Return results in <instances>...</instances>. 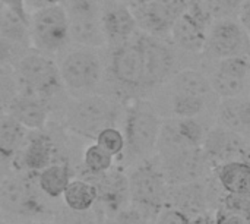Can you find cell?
Instances as JSON below:
<instances>
[{
	"mask_svg": "<svg viewBox=\"0 0 250 224\" xmlns=\"http://www.w3.org/2000/svg\"><path fill=\"white\" fill-rule=\"evenodd\" d=\"M163 119H215L220 98L202 69L186 67L149 98Z\"/></svg>",
	"mask_w": 250,
	"mask_h": 224,
	"instance_id": "cell-1",
	"label": "cell"
},
{
	"mask_svg": "<svg viewBox=\"0 0 250 224\" xmlns=\"http://www.w3.org/2000/svg\"><path fill=\"white\" fill-rule=\"evenodd\" d=\"M139 32L120 45L105 48V75L101 94L123 104L146 98L144 54Z\"/></svg>",
	"mask_w": 250,
	"mask_h": 224,
	"instance_id": "cell-2",
	"label": "cell"
},
{
	"mask_svg": "<svg viewBox=\"0 0 250 224\" xmlns=\"http://www.w3.org/2000/svg\"><path fill=\"white\" fill-rule=\"evenodd\" d=\"M125 107L126 104L105 94L69 98L63 109L64 126L78 136L95 141L101 131L123 123Z\"/></svg>",
	"mask_w": 250,
	"mask_h": 224,
	"instance_id": "cell-3",
	"label": "cell"
},
{
	"mask_svg": "<svg viewBox=\"0 0 250 224\" xmlns=\"http://www.w3.org/2000/svg\"><path fill=\"white\" fill-rule=\"evenodd\" d=\"M164 119L158 114L151 100L139 98L126 104L123 135L126 141L122 158L130 166L154 158Z\"/></svg>",
	"mask_w": 250,
	"mask_h": 224,
	"instance_id": "cell-4",
	"label": "cell"
},
{
	"mask_svg": "<svg viewBox=\"0 0 250 224\" xmlns=\"http://www.w3.org/2000/svg\"><path fill=\"white\" fill-rule=\"evenodd\" d=\"M63 87L70 98L101 94L105 75V48L72 45L57 59Z\"/></svg>",
	"mask_w": 250,
	"mask_h": 224,
	"instance_id": "cell-5",
	"label": "cell"
},
{
	"mask_svg": "<svg viewBox=\"0 0 250 224\" xmlns=\"http://www.w3.org/2000/svg\"><path fill=\"white\" fill-rule=\"evenodd\" d=\"M13 70L19 92L41 98L50 104L51 110L56 103L64 109L70 97L63 87L56 59L31 48L15 63Z\"/></svg>",
	"mask_w": 250,
	"mask_h": 224,
	"instance_id": "cell-6",
	"label": "cell"
},
{
	"mask_svg": "<svg viewBox=\"0 0 250 224\" xmlns=\"http://www.w3.org/2000/svg\"><path fill=\"white\" fill-rule=\"evenodd\" d=\"M130 202L139 208L152 223L158 214L168 207L170 185L157 161L149 158L130 166L127 172Z\"/></svg>",
	"mask_w": 250,
	"mask_h": 224,
	"instance_id": "cell-7",
	"label": "cell"
},
{
	"mask_svg": "<svg viewBox=\"0 0 250 224\" xmlns=\"http://www.w3.org/2000/svg\"><path fill=\"white\" fill-rule=\"evenodd\" d=\"M145 69V97L149 100L163 85H166L186 66L185 54L173 45L168 38H158L139 32Z\"/></svg>",
	"mask_w": 250,
	"mask_h": 224,
	"instance_id": "cell-8",
	"label": "cell"
},
{
	"mask_svg": "<svg viewBox=\"0 0 250 224\" xmlns=\"http://www.w3.org/2000/svg\"><path fill=\"white\" fill-rule=\"evenodd\" d=\"M31 48L53 59H59L72 47L70 28L62 4L44 7L29 15Z\"/></svg>",
	"mask_w": 250,
	"mask_h": 224,
	"instance_id": "cell-9",
	"label": "cell"
},
{
	"mask_svg": "<svg viewBox=\"0 0 250 224\" xmlns=\"http://www.w3.org/2000/svg\"><path fill=\"white\" fill-rule=\"evenodd\" d=\"M44 198L34 173L4 176L0 182V211L9 216L38 222L48 211Z\"/></svg>",
	"mask_w": 250,
	"mask_h": 224,
	"instance_id": "cell-10",
	"label": "cell"
},
{
	"mask_svg": "<svg viewBox=\"0 0 250 224\" xmlns=\"http://www.w3.org/2000/svg\"><path fill=\"white\" fill-rule=\"evenodd\" d=\"M104 0H63L70 28L72 45L105 48V37L101 25Z\"/></svg>",
	"mask_w": 250,
	"mask_h": 224,
	"instance_id": "cell-11",
	"label": "cell"
},
{
	"mask_svg": "<svg viewBox=\"0 0 250 224\" xmlns=\"http://www.w3.org/2000/svg\"><path fill=\"white\" fill-rule=\"evenodd\" d=\"M209 84L220 100L250 95V57H230L220 60L205 59Z\"/></svg>",
	"mask_w": 250,
	"mask_h": 224,
	"instance_id": "cell-12",
	"label": "cell"
},
{
	"mask_svg": "<svg viewBox=\"0 0 250 224\" xmlns=\"http://www.w3.org/2000/svg\"><path fill=\"white\" fill-rule=\"evenodd\" d=\"M202 56L208 60L250 57L249 34L234 18L214 21L209 26Z\"/></svg>",
	"mask_w": 250,
	"mask_h": 224,
	"instance_id": "cell-13",
	"label": "cell"
},
{
	"mask_svg": "<svg viewBox=\"0 0 250 224\" xmlns=\"http://www.w3.org/2000/svg\"><path fill=\"white\" fill-rule=\"evenodd\" d=\"M212 18L208 15L201 0H192L186 13H183L170 32V41L176 48L189 56L204 53Z\"/></svg>",
	"mask_w": 250,
	"mask_h": 224,
	"instance_id": "cell-14",
	"label": "cell"
},
{
	"mask_svg": "<svg viewBox=\"0 0 250 224\" xmlns=\"http://www.w3.org/2000/svg\"><path fill=\"white\" fill-rule=\"evenodd\" d=\"M214 125L215 119L209 117L164 119L155 156L176 150L201 148Z\"/></svg>",
	"mask_w": 250,
	"mask_h": 224,
	"instance_id": "cell-15",
	"label": "cell"
},
{
	"mask_svg": "<svg viewBox=\"0 0 250 224\" xmlns=\"http://www.w3.org/2000/svg\"><path fill=\"white\" fill-rule=\"evenodd\" d=\"M155 158L170 186L202 180L214 170L202 147L157 154Z\"/></svg>",
	"mask_w": 250,
	"mask_h": 224,
	"instance_id": "cell-16",
	"label": "cell"
},
{
	"mask_svg": "<svg viewBox=\"0 0 250 224\" xmlns=\"http://www.w3.org/2000/svg\"><path fill=\"white\" fill-rule=\"evenodd\" d=\"M192 0H154L144 4H132L141 32L168 38L177 19L186 13Z\"/></svg>",
	"mask_w": 250,
	"mask_h": 224,
	"instance_id": "cell-17",
	"label": "cell"
},
{
	"mask_svg": "<svg viewBox=\"0 0 250 224\" xmlns=\"http://www.w3.org/2000/svg\"><path fill=\"white\" fill-rule=\"evenodd\" d=\"M81 179L89 180L95 185L98 194L95 207L104 214V217H110L132 205L129 179L127 173L123 169L113 167L103 175L83 176Z\"/></svg>",
	"mask_w": 250,
	"mask_h": 224,
	"instance_id": "cell-18",
	"label": "cell"
},
{
	"mask_svg": "<svg viewBox=\"0 0 250 224\" xmlns=\"http://www.w3.org/2000/svg\"><path fill=\"white\" fill-rule=\"evenodd\" d=\"M202 148L212 169L233 161H250L249 141L218 125L208 132Z\"/></svg>",
	"mask_w": 250,
	"mask_h": 224,
	"instance_id": "cell-19",
	"label": "cell"
},
{
	"mask_svg": "<svg viewBox=\"0 0 250 224\" xmlns=\"http://www.w3.org/2000/svg\"><path fill=\"white\" fill-rule=\"evenodd\" d=\"M101 25L107 43L105 48L120 45L139 32L132 6L114 0H104Z\"/></svg>",
	"mask_w": 250,
	"mask_h": 224,
	"instance_id": "cell-20",
	"label": "cell"
},
{
	"mask_svg": "<svg viewBox=\"0 0 250 224\" xmlns=\"http://www.w3.org/2000/svg\"><path fill=\"white\" fill-rule=\"evenodd\" d=\"M57 148L53 138L44 131H29L26 141L13 161V166L19 173H34L38 175L50 164L56 163Z\"/></svg>",
	"mask_w": 250,
	"mask_h": 224,
	"instance_id": "cell-21",
	"label": "cell"
},
{
	"mask_svg": "<svg viewBox=\"0 0 250 224\" xmlns=\"http://www.w3.org/2000/svg\"><path fill=\"white\" fill-rule=\"evenodd\" d=\"M168 207L177 208L192 220H198L211 213L205 179L190 183L170 186Z\"/></svg>",
	"mask_w": 250,
	"mask_h": 224,
	"instance_id": "cell-22",
	"label": "cell"
},
{
	"mask_svg": "<svg viewBox=\"0 0 250 224\" xmlns=\"http://www.w3.org/2000/svg\"><path fill=\"white\" fill-rule=\"evenodd\" d=\"M4 112L28 131H44L51 107L41 98L19 92L16 98L4 109Z\"/></svg>",
	"mask_w": 250,
	"mask_h": 224,
	"instance_id": "cell-23",
	"label": "cell"
},
{
	"mask_svg": "<svg viewBox=\"0 0 250 224\" xmlns=\"http://www.w3.org/2000/svg\"><path fill=\"white\" fill-rule=\"evenodd\" d=\"M215 125L239 134L250 142V95L220 100L215 113Z\"/></svg>",
	"mask_w": 250,
	"mask_h": 224,
	"instance_id": "cell-24",
	"label": "cell"
},
{
	"mask_svg": "<svg viewBox=\"0 0 250 224\" xmlns=\"http://www.w3.org/2000/svg\"><path fill=\"white\" fill-rule=\"evenodd\" d=\"M29 131L9 114L0 117V166L13 164L21 153Z\"/></svg>",
	"mask_w": 250,
	"mask_h": 224,
	"instance_id": "cell-25",
	"label": "cell"
},
{
	"mask_svg": "<svg viewBox=\"0 0 250 224\" xmlns=\"http://www.w3.org/2000/svg\"><path fill=\"white\" fill-rule=\"evenodd\" d=\"M226 194L250 197V161H233L214 169Z\"/></svg>",
	"mask_w": 250,
	"mask_h": 224,
	"instance_id": "cell-26",
	"label": "cell"
},
{
	"mask_svg": "<svg viewBox=\"0 0 250 224\" xmlns=\"http://www.w3.org/2000/svg\"><path fill=\"white\" fill-rule=\"evenodd\" d=\"M72 180V170L67 163H53L37 175L40 191L47 200H60Z\"/></svg>",
	"mask_w": 250,
	"mask_h": 224,
	"instance_id": "cell-27",
	"label": "cell"
},
{
	"mask_svg": "<svg viewBox=\"0 0 250 224\" xmlns=\"http://www.w3.org/2000/svg\"><path fill=\"white\" fill-rule=\"evenodd\" d=\"M97 188L89 180L76 178L72 179L63 194L64 207L73 211H88L97 204Z\"/></svg>",
	"mask_w": 250,
	"mask_h": 224,
	"instance_id": "cell-28",
	"label": "cell"
},
{
	"mask_svg": "<svg viewBox=\"0 0 250 224\" xmlns=\"http://www.w3.org/2000/svg\"><path fill=\"white\" fill-rule=\"evenodd\" d=\"M0 35L21 48L31 50L29 23L22 21L12 10L6 9L0 21Z\"/></svg>",
	"mask_w": 250,
	"mask_h": 224,
	"instance_id": "cell-29",
	"label": "cell"
},
{
	"mask_svg": "<svg viewBox=\"0 0 250 224\" xmlns=\"http://www.w3.org/2000/svg\"><path fill=\"white\" fill-rule=\"evenodd\" d=\"M82 163L83 172L86 173L85 176H97L114 167V157H111L108 153H105L101 147H98L94 142L85 148L82 154Z\"/></svg>",
	"mask_w": 250,
	"mask_h": 224,
	"instance_id": "cell-30",
	"label": "cell"
},
{
	"mask_svg": "<svg viewBox=\"0 0 250 224\" xmlns=\"http://www.w3.org/2000/svg\"><path fill=\"white\" fill-rule=\"evenodd\" d=\"M95 144L114 158L122 157L125 153V147H126L123 131L119 128H107L101 131L98 136L95 138Z\"/></svg>",
	"mask_w": 250,
	"mask_h": 224,
	"instance_id": "cell-31",
	"label": "cell"
},
{
	"mask_svg": "<svg viewBox=\"0 0 250 224\" xmlns=\"http://www.w3.org/2000/svg\"><path fill=\"white\" fill-rule=\"evenodd\" d=\"M104 214L97 207L88 211H73L64 207L56 214L54 224H104Z\"/></svg>",
	"mask_w": 250,
	"mask_h": 224,
	"instance_id": "cell-32",
	"label": "cell"
},
{
	"mask_svg": "<svg viewBox=\"0 0 250 224\" xmlns=\"http://www.w3.org/2000/svg\"><path fill=\"white\" fill-rule=\"evenodd\" d=\"M202 6L212 18V21L239 16L243 0H201Z\"/></svg>",
	"mask_w": 250,
	"mask_h": 224,
	"instance_id": "cell-33",
	"label": "cell"
},
{
	"mask_svg": "<svg viewBox=\"0 0 250 224\" xmlns=\"http://www.w3.org/2000/svg\"><path fill=\"white\" fill-rule=\"evenodd\" d=\"M19 94L16 75L12 66L0 65V109H6Z\"/></svg>",
	"mask_w": 250,
	"mask_h": 224,
	"instance_id": "cell-34",
	"label": "cell"
},
{
	"mask_svg": "<svg viewBox=\"0 0 250 224\" xmlns=\"http://www.w3.org/2000/svg\"><path fill=\"white\" fill-rule=\"evenodd\" d=\"M152 222L136 207L129 205L127 208L104 219V224H151Z\"/></svg>",
	"mask_w": 250,
	"mask_h": 224,
	"instance_id": "cell-35",
	"label": "cell"
},
{
	"mask_svg": "<svg viewBox=\"0 0 250 224\" xmlns=\"http://www.w3.org/2000/svg\"><path fill=\"white\" fill-rule=\"evenodd\" d=\"M28 50L18 47L16 44L10 43L4 37L0 35V65L6 66H15V63L26 53Z\"/></svg>",
	"mask_w": 250,
	"mask_h": 224,
	"instance_id": "cell-36",
	"label": "cell"
},
{
	"mask_svg": "<svg viewBox=\"0 0 250 224\" xmlns=\"http://www.w3.org/2000/svg\"><path fill=\"white\" fill-rule=\"evenodd\" d=\"M224 208L237 213L240 216H245L250 219V197L246 195H233V194H226L223 205Z\"/></svg>",
	"mask_w": 250,
	"mask_h": 224,
	"instance_id": "cell-37",
	"label": "cell"
},
{
	"mask_svg": "<svg viewBox=\"0 0 250 224\" xmlns=\"http://www.w3.org/2000/svg\"><path fill=\"white\" fill-rule=\"evenodd\" d=\"M154 224H195V220H192L189 216H186L185 213H182L177 208L166 207L158 214Z\"/></svg>",
	"mask_w": 250,
	"mask_h": 224,
	"instance_id": "cell-38",
	"label": "cell"
},
{
	"mask_svg": "<svg viewBox=\"0 0 250 224\" xmlns=\"http://www.w3.org/2000/svg\"><path fill=\"white\" fill-rule=\"evenodd\" d=\"M214 224H250V219L240 216L237 213H233L224 207H220L212 214Z\"/></svg>",
	"mask_w": 250,
	"mask_h": 224,
	"instance_id": "cell-39",
	"label": "cell"
},
{
	"mask_svg": "<svg viewBox=\"0 0 250 224\" xmlns=\"http://www.w3.org/2000/svg\"><path fill=\"white\" fill-rule=\"evenodd\" d=\"M6 9L12 10L15 15H18L22 21L29 23V12L26 9L25 0H0Z\"/></svg>",
	"mask_w": 250,
	"mask_h": 224,
	"instance_id": "cell-40",
	"label": "cell"
},
{
	"mask_svg": "<svg viewBox=\"0 0 250 224\" xmlns=\"http://www.w3.org/2000/svg\"><path fill=\"white\" fill-rule=\"evenodd\" d=\"M62 1L63 0H25V4H26V9L31 15L35 10L50 7V6H56V4H62Z\"/></svg>",
	"mask_w": 250,
	"mask_h": 224,
	"instance_id": "cell-41",
	"label": "cell"
},
{
	"mask_svg": "<svg viewBox=\"0 0 250 224\" xmlns=\"http://www.w3.org/2000/svg\"><path fill=\"white\" fill-rule=\"evenodd\" d=\"M239 22L245 28V31L249 34L250 37V0H243V4L239 12Z\"/></svg>",
	"mask_w": 250,
	"mask_h": 224,
	"instance_id": "cell-42",
	"label": "cell"
},
{
	"mask_svg": "<svg viewBox=\"0 0 250 224\" xmlns=\"http://www.w3.org/2000/svg\"><path fill=\"white\" fill-rule=\"evenodd\" d=\"M195 224H214V219H212L211 214H207V216H204V217L195 220Z\"/></svg>",
	"mask_w": 250,
	"mask_h": 224,
	"instance_id": "cell-43",
	"label": "cell"
},
{
	"mask_svg": "<svg viewBox=\"0 0 250 224\" xmlns=\"http://www.w3.org/2000/svg\"><path fill=\"white\" fill-rule=\"evenodd\" d=\"M4 10H6V7H4V4L0 1V21H1V18H3V13H4Z\"/></svg>",
	"mask_w": 250,
	"mask_h": 224,
	"instance_id": "cell-44",
	"label": "cell"
},
{
	"mask_svg": "<svg viewBox=\"0 0 250 224\" xmlns=\"http://www.w3.org/2000/svg\"><path fill=\"white\" fill-rule=\"evenodd\" d=\"M149 1H154V0H135L133 4H144V3H149Z\"/></svg>",
	"mask_w": 250,
	"mask_h": 224,
	"instance_id": "cell-45",
	"label": "cell"
},
{
	"mask_svg": "<svg viewBox=\"0 0 250 224\" xmlns=\"http://www.w3.org/2000/svg\"><path fill=\"white\" fill-rule=\"evenodd\" d=\"M114 1H122V3H126V4H133L135 3V0H114Z\"/></svg>",
	"mask_w": 250,
	"mask_h": 224,
	"instance_id": "cell-46",
	"label": "cell"
},
{
	"mask_svg": "<svg viewBox=\"0 0 250 224\" xmlns=\"http://www.w3.org/2000/svg\"><path fill=\"white\" fill-rule=\"evenodd\" d=\"M28 224H53V223H48V222H31V223H28Z\"/></svg>",
	"mask_w": 250,
	"mask_h": 224,
	"instance_id": "cell-47",
	"label": "cell"
},
{
	"mask_svg": "<svg viewBox=\"0 0 250 224\" xmlns=\"http://www.w3.org/2000/svg\"><path fill=\"white\" fill-rule=\"evenodd\" d=\"M4 113H6V112H4V110H3V109H0V117H1V116H3V114H4Z\"/></svg>",
	"mask_w": 250,
	"mask_h": 224,
	"instance_id": "cell-48",
	"label": "cell"
},
{
	"mask_svg": "<svg viewBox=\"0 0 250 224\" xmlns=\"http://www.w3.org/2000/svg\"><path fill=\"white\" fill-rule=\"evenodd\" d=\"M3 178H4V176H1V175H0V182L3 180Z\"/></svg>",
	"mask_w": 250,
	"mask_h": 224,
	"instance_id": "cell-49",
	"label": "cell"
},
{
	"mask_svg": "<svg viewBox=\"0 0 250 224\" xmlns=\"http://www.w3.org/2000/svg\"><path fill=\"white\" fill-rule=\"evenodd\" d=\"M151 224H152V223H151Z\"/></svg>",
	"mask_w": 250,
	"mask_h": 224,
	"instance_id": "cell-50",
	"label": "cell"
}]
</instances>
